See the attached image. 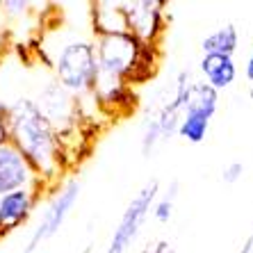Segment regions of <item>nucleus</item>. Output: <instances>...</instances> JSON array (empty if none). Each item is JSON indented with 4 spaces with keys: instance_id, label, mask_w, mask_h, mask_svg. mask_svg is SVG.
Listing matches in <instances>:
<instances>
[{
    "instance_id": "nucleus-9",
    "label": "nucleus",
    "mask_w": 253,
    "mask_h": 253,
    "mask_svg": "<svg viewBox=\"0 0 253 253\" xmlns=\"http://www.w3.org/2000/svg\"><path fill=\"white\" fill-rule=\"evenodd\" d=\"M201 71H203V76L208 80L206 84L212 87L214 91L230 87V84L235 83V76H237L235 62L228 55H203Z\"/></svg>"
},
{
    "instance_id": "nucleus-4",
    "label": "nucleus",
    "mask_w": 253,
    "mask_h": 253,
    "mask_svg": "<svg viewBox=\"0 0 253 253\" xmlns=\"http://www.w3.org/2000/svg\"><path fill=\"white\" fill-rule=\"evenodd\" d=\"M155 196H158V180H151L135 199L130 201V206L126 208L124 217H121L119 226L114 228V235H112L107 253H126L128 251V247L135 242L137 233H139L141 221L146 219L148 210L153 208Z\"/></svg>"
},
{
    "instance_id": "nucleus-12",
    "label": "nucleus",
    "mask_w": 253,
    "mask_h": 253,
    "mask_svg": "<svg viewBox=\"0 0 253 253\" xmlns=\"http://www.w3.org/2000/svg\"><path fill=\"white\" fill-rule=\"evenodd\" d=\"M208 128H210V119L201 117V114H183L180 124H178V135L185 137L192 144H201L208 135Z\"/></svg>"
},
{
    "instance_id": "nucleus-16",
    "label": "nucleus",
    "mask_w": 253,
    "mask_h": 253,
    "mask_svg": "<svg viewBox=\"0 0 253 253\" xmlns=\"http://www.w3.org/2000/svg\"><path fill=\"white\" fill-rule=\"evenodd\" d=\"M247 78L253 83V50H251V57H249V62H247Z\"/></svg>"
},
{
    "instance_id": "nucleus-1",
    "label": "nucleus",
    "mask_w": 253,
    "mask_h": 253,
    "mask_svg": "<svg viewBox=\"0 0 253 253\" xmlns=\"http://www.w3.org/2000/svg\"><path fill=\"white\" fill-rule=\"evenodd\" d=\"M7 107V139L21 151L37 176L55 178L62 167V141L39 112L35 98L16 96Z\"/></svg>"
},
{
    "instance_id": "nucleus-19",
    "label": "nucleus",
    "mask_w": 253,
    "mask_h": 253,
    "mask_svg": "<svg viewBox=\"0 0 253 253\" xmlns=\"http://www.w3.org/2000/svg\"><path fill=\"white\" fill-rule=\"evenodd\" d=\"M251 253H253V237H251Z\"/></svg>"
},
{
    "instance_id": "nucleus-10",
    "label": "nucleus",
    "mask_w": 253,
    "mask_h": 253,
    "mask_svg": "<svg viewBox=\"0 0 253 253\" xmlns=\"http://www.w3.org/2000/svg\"><path fill=\"white\" fill-rule=\"evenodd\" d=\"M217 112V91L208 87L206 83H192L187 91L183 114H201L206 119H212Z\"/></svg>"
},
{
    "instance_id": "nucleus-15",
    "label": "nucleus",
    "mask_w": 253,
    "mask_h": 253,
    "mask_svg": "<svg viewBox=\"0 0 253 253\" xmlns=\"http://www.w3.org/2000/svg\"><path fill=\"white\" fill-rule=\"evenodd\" d=\"M7 117H9L7 100L0 98V141H7Z\"/></svg>"
},
{
    "instance_id": "nucleus-18",
    "label": "nucleus",
    "mask_w": 253,
    "mask_h": 253,
    "mask_svg": "<svg viewBox=\"0 0 253 253\" xmlns=\"http://www.w3.org/2000/svg\"><path fill=\"white\" fill-rule=\"evenodd\" d=\"M83 253H91V247H84V249H83Z\"/></svg>"
},
{
    "instance_id": "nucleus-7",
    "label": "nucleus",
    "mask_w": 253,
    "mask_h": 253,
    "mask_svg": "<svg viewBox=\"0 0 253 253\" xmlns=\"http://www.w3.org/2000/svg\"><path fill=\"white\" fill-rule=\"evenodd\" d=\"M37 206V189H16L0 196V237L9 235L32 217Z\"/></svg>"
},
{
    "instance_id": "nucleus-6",
    "label": "nucleus",
    "mask_w": 253,
    "mask_h": 253,
    "mask_svg": "<svg viewBox=\"0 0 253 253\" xmlns=\"http://www.w3.org/2000/svg\"><path fill=\"white\" fill-rule=\"evenodd\" d=\"M42 178L28 165L12 141H0V196L16 189H37Z\"/></svg>"
},
{
    "instance_id": "nucleus-17",
    "label": "nucleus",
    "mask_w": 253,
    "mask_h": 253,
    "mask_svg": "<svg viewBox=\"0 0 253 253\" xmlns=\"http://www.w3.org/2000/svg\"><path fill=\"white\" fill-rule=\"evenodd\" d=\"M240 253H251V240L247 242V244H244V247H242V251Z\"/></svg>"
},
{
    "instance_id": "nucleus-5",
    "label": "nucleus",
    "mask_w": 253,
    "mask_h": 253,
    "mask_svg": "<svg viewBox=\"0 0 253 253\" xmlns=\"http://www.w3.org/2000/svg\"><path fill=\"white\" fill-rule=\"evenodd\" d=\"M35 103L39 107V112L43 114V119L50 124V128L57 132V137L64 135L66 130L76 124V112H78L76 100L55 80H48L46 87H42Z\"/></svg>"
},
{
    "instance_id": "nucleus-3",
    "label": "nucleus",
    "mask_w": 253,
    "mask_h": 253,
    "mask_svg": "<svg viewBox=\"0 0 253 253\" xmlns=\"http://www.w3.org/2000/svg\"><path fill=\"white\" fill-rule=\"evenodd\" d=\"M80 189H83L80 178H69V180L55 192L53 199L48 201L46 210L42 212V219L37 221V226L32 228V233H30L23 253H35L43 242H48L50 237L57 235V230L62 228V224H64L66 217H69V212L76 206L78 196H80Z\"/></svg>"
},
{
    "instance_id": "nucleus-20",
    "label": "nucleus",
    "mask_w": 253,
    "mask_h": 253,
    "mask_svg": "<svg viewBox=\"0 0 253 253\" xmlns=\"http://www.w3.org/2000/svg\"><path fill=\"white\" fill-rule=\"evenodd\" d=\"M167 253H176V251H167Z\"/></svg>"
},
{
    "instance_id": "nucleus-2",
    "label": "nucleus",
    "mask_w": 253,
    "mask_h": 253,
    "mask_svg": "<svg viewBox=\"0 0 253 253\" xmlns=\"http://www.w3.org/2000/svg\"><path fill=\"white\" fill-rule=\"evenodd\" d=\"M42 48H48L50 55H46L48 66L55 73V83L64 87L69 94H83L94 89L96 84V48L89 37L66 35L59 32L57 43Z\"/></svg>"
},
{
    "instance_id": "nucleus-8",
    "label": "nucleus",
    "mask_w": 253,
    "mask_h": 253,
    "mask_svg": "<svg viewBox=\"0 0 253 253\" xmlns=\"http://www.w3.org/2000/svg\"><path fill=\"white\" fill-rule=\"evenodd\" d=\"M160 2H135L126 5V16H128L130 35H135L141 43H151L162 35L165 21H162V9Z\"/></svg>"
},
{
    "instance_id": "nucleus-11",
    "label": "nucleus",
    "mask_w": 253,
    "mask_h": 253,
    "mask_svg": "<svg viewBox=\"0 0 253 253\" xmlns=\"http://www.w3.org/2000/svg\"><path fill=\"white\" fill-rule=\"evenodd\" d=\"M201 48H203V55H228V57H233V53L237 50L235 25H226V28L212 32L210 37L203 39Z\"/></svg>"
},
{
    "instance_id": "nucleus-13",
    "label": "nucleus",
    "mask_w": 253,
    "mask_h": 253,
    "mask_svg": "<svg viewBox=\"0 0 253 253\" xmlns=\"http://www.w3.org/2000/svg\"><path fill=\"white\" fill-rule=\"evenodd\" d=\"M176 187H178V183H173V185H171V194L165 196L160 203H155L153 214H155V219H158V221H169L171 210H173V199H176Z\"/></svg>"
},
{
    "instance_id": "nucleus-14",
    "label": "nucleus",
    "mask_w": 253,
    "mask_h": 253,
    "mask_svg": "<svg viewBox=\"0 0 253 253\" xmlns=\"http://www.w3.org/2000/svg\"><path fill=\"white\" fill-rule=\"evenodd\" d=\"M242 173H244V165H242V162H230V165L224 169L221 178H224V183L233 185V183H237V180L242 178Z\"/></svg>"
}]
</instances>
